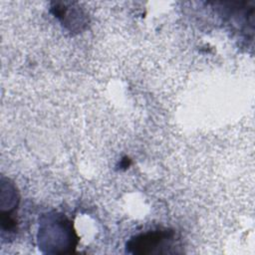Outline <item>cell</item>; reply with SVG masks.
<instances>
[{
  "label": "cell",
  "mask_w": 255,
  "mask_h": 255,
  "mask_svg": "<svg viewBox=\"0 0 255 255\" xmlns=\"http://www.w3.org/2000/svg\"><path fill=\"white\" fill-rule=\"evenodd\" d=\"M174 237V231L170 229L147 231L129 239L127 243V251L132 254L161 253L160 248L169 247Z\"/></svg>",
  "instance_id": "1"
}]
</instances>
